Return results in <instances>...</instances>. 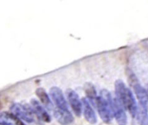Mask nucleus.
<instances>
[{
	"mask_svg": "<svg viewBox=\"0 0 148 125\" xmlns=\"http://www.w3.org/2000/svg\"><path fill=\"white\" fill-rule=\"evenodd\" d=\"M96 107L99 115L103 122L106 124H110L114 117V99L111 93L104 89L101 92L100 96L96 99Z\"/></svg>",
	"mask_w": 148,
	"mask_h": 125,
	"instance_id": "obj_1",
	"label": "nucleus"
},
{
	"mask_svg": "<svg viewBox=\"0 0 148 125\" xmlns=\"http://www.w3.org/2000/svg\"><path fill=\"white\" fill-rule=\"evenodd\" d=\"M115 93L116 97L121 100L132 117L136 118L139 110L136 100L132 91L126 86L122 80H117L115 82Z\"/></svg>",
	"mask_w": 148,
	"mask_h": 125,
	"instance_id": "obj_2",
	"label": "nucleus"
},
{
	"mask_svg": "<svg viewBox=\"0 0 148 125\" xmlns=\"http://www.w3.org/2000/svg\"><path fill=\"white\" fill-rule=\"evenodd\" d=\"M10 111L14 115L18 117L20 119L25 121L26 123L32 124L36 121V116L31 106L15 103L10 106Z\"/></svg>",
	"mask_w": 148,
	"mask_h": 125,
	"instance_id": "obj_3",
	"label": "nucleus"
},
{
	"mask_svg": "<svg viewBox=\"0 0 148 125\" xmlns=\"http://www.w3.org/2000/svg\"><path fill=\"white\" fill-rule=\"evenodd\" d=\"M49 94H50V97H51L54 104L56 105L57 110L62 111H69L67 100H66L62 90L59 87H56V86L51 87L49 90Z\"/></svg>",
	"mask_w": 148,
	"mask_h": 125,
	"instance_id": "obj_4",
	"label": "nucleus"
},
{
	"mask_svg": "<svg viewBox=\"0 0 148 125\" xmlns=\"http://www.w3.org/2000/svg\"><path fill=\"white\" fill-rule=\"evenodd\" d=\"M66 95L68 99V102L70 105L76 117H81L82 112V101H81L78 94L72 89H68L66 91Z\"/></svg>",
	"mask_w": 148,
	"mask_h": 125,
	"instance_id": "obj_5",
	"label": "nucleus"
},
{
	"mask_svg": "<svg viewBox=\"0 0 148 125\" xmlns=\"http://www.w3.org/2000/svg\"><path fill=\"white\" fill-rule=\"evenodd\" d=\"M114 113L118 124H127V117L125 111V106L117 97L114 99Z\"/></svg>",
	"mask_w": 148,
	"mask_h": 125,
	"instance_id": "obj_6",
	"label": "nucleus"
},
{
	"mask_svg": "<svg viewBox=\"0 0 148 125\" xmlns=\"http://www.w3.org/2000/svg\"><path fill=\"white\" fill-rule=\"evenodd\" d=\"M133 87L136 94V97L139 100L140 110L148 111V94L146 89L137 81L133 82Z\"/></svg>",
	"mask_w": 148,
	"mask_h": 125,
	"instance_id": "obj_7",
	"label": "nucleus"
},
{
	"mask_svg": "<svg viewBox=\"0 0 148 125\" xmlns=\"http://www.w3.org/2000/svg\"><path fill=\"white\" fill-rule=\"evenodd\" d=\"M31 107L38 119L44 123H49L51 121V118L47 112V111L43 108V106L36 99H31L30 101Z\"/></svg>",
	"mask_w": 148,
	"mask_h": 125,
	"instance_id": "obj_8",
	"label": "nucleus"
},
{
	"mask_svg": "<svg viewBox=\"0 0 148 125\" xmlns=\"http://www.w3.org/2000/svg\"><path fill=\"white\" fill-rule=\"evenodd\" d=\"M82 105H83V114L85 119L91 124H95L97 123V118L95 111L92 108L91 104L89 103L88 99L84 98L82 99Z\"/></svg>",
	"mask_w": 148,
	"mask_h": 125,
	"instance_id": "obj_9",
	"label": "nucleus"
},
{
	"mask_svg": "<svg viewBox=\"0 0 148 125\" xmlns=\"http://www.w3.org/2000/svg\"><path fill=\"white\" fill-rule=\"evenodd\" d=\"M0 124L1 125H26L22 122L18 117L10 114L9 112H2L0 115Z\"/></svg>",
	"mask_w": 148,
	"mask_h": 125,
	"instance_id": "obj_10",
	"label": "nucleus"
},
{
	"mask_svg": "<svg viewBox=\"0 0 148 125\" xmlns=\"http://www.w3.org/2000/svg\"><path fill=\"white\" fill-rule=\"evenodd\" d=\"M54 116L62 125H69L74 122V118L70 111H62L56 109L54 111Z\"/></svg>",
	"mask_w": 148,
	"mask_h": 125,
	"instance_id": "obj_11",
	"label": "nucleus"
},
{
	"mask_svg": "<svg viewBox=\"0 0 148 125\" xmlns=\"http://www.w3.org/2000/svg\"><path fill=\"white\" fill-rule=\"evenodd\" d=\"M36 94L38 97V99H40V101L43 106H45L47 109H49V110L52 109V102H51L48 93L46 92V91L43 88H37L36 91Z\"/></svg>",
	"mask_w": 148,
	"mask_h": 125,
	"instance_id": "obj_12",
	"label": "nucleus"
},
{
	"mask_svg": "<svg viewBox=\"0 0 148 125\" xmlns=\"http://www.w3.org/2000/svg\"><path fill=\"white\" fill-rule=\"evenodd\" d=\"M85 91H86V93H87L88 98L90 100H95V101H96V99H97L96 92H95V87H94L93 85L88 83V84L86 85V86H85Z\"/></svg>",
	"mask_w": 148,
	"mask_h": 125,
	"instance_id": "obj_13",
	"label": "nucleus"
}]
</instances>
